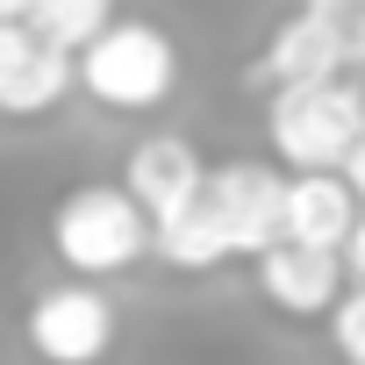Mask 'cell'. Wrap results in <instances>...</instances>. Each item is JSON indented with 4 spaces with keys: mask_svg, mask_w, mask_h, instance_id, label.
<instances>
[{
    "mask_svg": "<svg viewBox=\"0 0 365 365\" xmlns=\"http://www.w3.org/2000/svg\"><path fill=\"white\" fill-rule=\"evenodd\" d=\"M208 194L237 237V258H258L287 237V179L258 158H230V165H208Z\"/></svg>",
    "mask_w": 365,
    "mask_h": 365,
    "instance_id": "5",
    "label": "cell"
},
{
    "mask_svg": "<svg viewBox=\"0 0 365 365\" xmlns=\"http://www.w3.org/2000/svg\"><path fill=\"white\" fill-rule=\"evenodd\" d=\"M150 237H158L150 208L129 187H108V179H101V187H72L58 201V215H51V251L79 279H108V272L136 265L150 251Z\"/></svg>",
    "mask_w": 365,
    "mask_h": 365,
    "instance_id": "2",
    "label": "cell"
},
{
    "mask_svg": "<svg viewBox=\"0 0 365 365\" xmlns=\"http://www.w3.org/2000/svg\"><path fill=\"white\" fill-rule=\"evenodd\" d=\"M265 136L279 150V165L294 172H336L351 158V143L365 136V93L351 79H294L272 86L265 101Z\"/></svg>",
    "mask_w": 365,
    "mask_h": 365,
    "instance_id": "1",
    "label": "cell"
},
{
    "mask_svg": "<svg viewBox=\"0 0 365 365\" xmlns=\"http://www.w3.org/2000/svg\"><path fill=\"white\" fill-rule=\"evenodd\" d=\"M344 272L365 287V215H358V230H351V244H344Z\"/></svg>",
    "mask_w": 365,
    "mask_h": 365,
    "instance_id": "14",
    "label": "cell"
},
{
    "mask_svg": "<svg viewBox=\"0 0 365 365\" xmlns=\"http://www.w3.org/2000/svg\"><path fill=\"white\" fill-rule=\"evenodd\" d=\"M336 258L344 251H322V244H301V237H279L272 251H258V294L279 308V315H329L344 294H336Z\"/></svg>",
    "mask_w": 365,
    "mask_h": 365,
    "instance_id": "6",
    "label": "cell"
},
{
    "mask_svg": "<svg viewBox=\"0 0 365 365\" xmlns=\"http://www.w3.org/2000/svg\"><path fill=\"white\" fill-rule=\"evenodd\" d=\"M29 351L43 365H101L108 344H115V301L86 279H65V287H43L29 301V322H22Z\"/></svg>",
    "mask_w": 365,
    "mask_h": 365,
    "instance_id": "4",
    "label": "cell"
},
{
    "mask_svg": "<svg viewBox=\"0 0 365 365\" xmlns=\"http://www.w3.org/2000/svg\"><path fill=\"white\" fill-rule=\"evenodd\" d=\"M351 58L344 29L322 15V8H301L287 29H272L265 58H258V86H294V79H329L336 65Z\"/></svg>",
    "mask_w": 365,
    "mask_h": 365,
    "instance_id": "9",
    "label": "cell"
},
{
    "mask_svg": "<svg viewBox=\"0 0 365 365\" xmlns=\"http://www.w3.org/2000/svg\"><path fill=\"white\" fill-rule=\"evenodd\" d=\"M365 201L344 172H294L287 179V237L301 244H322V251H344L351 230H358Z\"/></svg>",
    "mask_w": 365,
    "mask_h": 365,
    "instance_id": "8",
    "label": "cell"
},
{
    "mask_svg": "<svg viewBox=\"0 0 365 365\" xmlns=\"http://www.w3.org/2000/svg\"><path fill=\"white\" fill-rule=\"evenodd\" d=\"M329 344L344 365H365V287H351L336 308H329Z\"/></svg>",
    "mask_w": 365,
    "mask_h": 365,
    "instance_id": "13",
    "label": "cell"
},
{
    "mask_svg": "<svg viewBox=\"0 0 365 365\" xmlns=\"http://www.w3.org/2000/svg\"><path fill=\"white\" fill-rule=\"evenodd\" d=\"M150 251H158L165 265H179V272H215V265H230V258H237V237H230V222H222L215 194L201 187L179 215H165V222H158Z\"/></svg>",
    "mask_w": 365,
    "mask_h": 365,
    "instance_id": "10",
    "label": "cell"
},
{
    "mask_svg": "<svg viewBox=\"0 0 365 365\" xmlns=\"http://www.w3.org/2000/svg\"><path fill=\"white\" fill-rule=\"evenodd\" d=\"M122 187L150 208V222H165V215H179V208L208 187V165H201V150H194L187 136H143V143L129 150Z\"/></svg>",
    "mask_w": 365,
    "mask_h": 365,
    "instance_id": "7",
    "label": "cell"
},
{
    "mask_svg": "<svg viewBox=\"0 0 365 365\" xmlns=\"http://www.w3.org/2000/svg\"><path fill=\"white\" fill-rule=\"evenodd\" d=\"M22 43H29V22H0V65H8Z\"/></svg>",
    "mask_w": 365,
    "mask_h": 365,
    "instance_id": "16",
    "label": "cell"
},
{
    "mask_svg": "<svg viewBox=\"0 0 365 365\" xmlns=\"http://www.w3.org/2000/svg\"><path fill=\"white\" fill-rule=\"evenodd\" d=\"M108 22H115V0H36V8H29V29H36L43 43L72 51V58H79Z\"/></svg>",
    "mask_w": 365,
    "mask_h": 365,
    "instance_id": "12",
    "label": "cell"
},
{
    "mask_svg": "<svg viewBox=\"0 0 365 365\" xmlns=\"http://www.w3.org/2000/svg\"><path fill=\"white\" fill-rule=\"evenodd\" d=\"M336 172H344V179H351V187H358V201H365V136H358V143H351V158H344V165H336Z\"/></svg>",
    "mask_w": 365,
    "mask_h": 365,
    "instance_id": "15",
    "label": "cell"
},
{
    "mask_svg": "<svg viewBox=\"0 0 365 365\" xmlns=\"http://www.w3.org/2000/svg\"><path fill=\"white\" fill-rule=\"evenodd\" d=\"M29 8L36 0H0V22H29Z\"/></svg>",
    "mask_w": 365,
    "mask_h": 365,
    "instance_id": "17",
    "label": "cell"
},
{
    "mask_svg": "<svg viewBox=\"0 0 365 365\" xmlns=\"http://www.w3.org/2000/svg\"><path fill=\"white\" fill-rule=\"evenodd\" d=\"M79 86H86L101 108L143 115V108H158V101L179 86V51H172V36L150 29V22H108V29L79 51Z\"/></svg>",
    "mask_w": 365,
    "mask_h": 365,
    "instance_id": "3",
    "label": "cell"
},
{
    "mask_svg": "<svg viewBox=\"0 0 365 365\" xmlns=\"http://www.w3.org/2000/svg\"><path fill=\"white\" fill-rule=\"evenodd\" d=\"M72 79H79V58L58 51V43H43V36L29 29V43L0 65V115H43V108L65 101Z\"/></svg>",
    "mask_w": 365,
    "mask_h": 365,
    "instance_id": "11",
    "label": "cell"
}]
</instances>
